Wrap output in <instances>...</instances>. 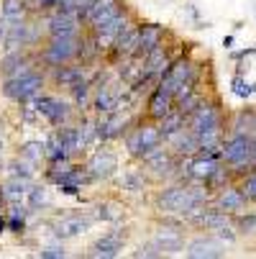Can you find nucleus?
Segmentation results:
<instances>
[{"label":"nucleus","instance_id":"f257e3e1","mask_svg":"<svg viewBox=\"0 0 256 259\" xmlns=\"http://www.w3.org/2000/svg\"><path fill=\"white\" fill-rule=\"evenodd\" d=\"M253 157H256V134L233 131L223 141V164L233 169V177L243 175V169L248 172L253 167Z\"/></svg>","mask_w":256,"mask_h":259},{"label":"nucleus","instance_id":"f03ea898","mask_svg":"<svg viewBox=\"0 0 256 259\" xmlns=\"http://www.w3.org/2000/svg\"><path fill=\"white\" fill-rule=\"evenodd\" d=\"M41 88H44V75L36 72V69H31V72H26V75H21V77L3 80L0 93H3L8 100H16V103L23 105V103H28V100H33L36 95H39Z\"/></svg>","mask_w":256,"mask_h":259},{"label":"nucleus","instance_id":"7ed1b4c3","mask_svg":"<svg viewBox=\"0 0 256 259\" xmlns=\"http://www.w3.org/2000/svg\"><path fill=\"white\" fill-rule=\"evenodd\" d=\"M82 49V39L80 36H49V44L41 52V62L49 67H59V64H69Z\"/></svg>","mask_w":256,"mask_h":259},{"label":"nucleus","instance_id":"20e7f679","mask_svg":"<svg viewBox=\"0 0 256 259\" xmlns=\"http://www.w3.org/2000/svg\"><path fill=\"white\" fill-rule=\"evenodd\" d=\"M126 149L131 157H141L146 149L162 144V131H159V121H146V123H138L136 128L126 131Z\"/></svg>","mask_w":256,"mask_h":259},{"label":"nucleus","instance_id":"39448f33","mask_svg":"<svg viewBox=\"0 0 256 259\" xmlns=\"http://www.w3.org/2000/svg\"><path fill=\"white\" fill-rule=\"evenodd\" d=\"M33 108H36V113H39L41 118H46L52 126H64L67 121H69V116H72V105L69 103H64L62 98H57V95H44V93H39L33 98Z\"/></svg>","mask_w":256,"mask_h":259},{"label":"nucleus","instance_id":"423d86ee","mask_svg":"<svg viewBox=\"0 0 256 259\" xmlns=\"http://www.w3.org/2000/svg\"><path fill=\"white\" fill-rule=\"evenodd\" d=\"M121 11H126V0H95V3L80 16V23H87L90 31H97L111 18H116Z\"/></svg>","mask_w":256,"mask_h":259},{"label":"nucleus","instance_id":"0eeeda50","mask_svg":"<svg viewBox=\"0 0 256 259\" xmlns=\"http://www.w3.org/2000/svg\"><path fill=\"white\" fill-rule=\"evenodd\" d=\"M187 126L195 131V134H202L208 128H215V126H223V110H221V103L218 100H202L192 113L187 116Z\"/></svg>","mask_w":256,"mask_h":259},{"label":"nucleus","instance_id":"6e6552de","mask_svg":"<svg viewBox=\"0 0 256 259\" xmlns=\"http://www.w3.org/2000/svg\"><path fill=\"white\" fill-rule=\"evenodd\" d=\"M213 200H215V208H218V210H223V213H228V215L243 213V208H246V203H248V198H246L243 190H241V185H223Z\"/></svg>","mask_w":256,"mask_h":259},{"label":"nucleus","instance_id":"1a4fd4ad","mask_svg":"<svg viewBox=\"0 0 256 259\" xmlns=\"http://www.w3.org/2000/svg\"><path fill=\"white\" fill-rule=\"evenodd\" d=\"M123 241H126V229H116V231H111V234H105V236H100L92 246H90V251H87V256H92V259H113V256H118L121 251H123Z\"/></svg>","mask_w":256,"mask_h":259},{"label":"nucleus","instance_id":"9d476101","mask_svg":"<svg viewBox=\"0 0 256 259\" xmlns=\"http://www.w3.org/2000/svg\"><path fill=\"white\" fill-rule=\"evenodd\" d=\"M128 131V113L126 108H116L111 113H105L103 121H97V139L111 141L116 136H123Z\"/></svg>","mask_w":256,"mask_h":259},{"label":"nucleus","instance_id":"9b49d317","mask_svg":"<svg viewBox=\"0 0 256 259\" xmlns=\"http://www.w3.org/2000/svg\"><path fill=\"white\" fill-rule=\"evenodd\" d=\"M87 175L90 180H108L116 169H118V157L111 152V149H100L95 152L90 159H87Z\"/></svg>","mask_w":256,"mask_h":259},{"label":"nucleus","instance_id":"f8f14e48","mask_svg":"<svg viewBox=\"0 0 256 259\" xmlns=\"http://www.w3.org/2000/svg\"><path fill=\"white\" fill-rule=\"evenodd\" d=\"M118 100H121V85H105L100 82L95 95H92V108H95V113L105 116V113H111V110L118 108Z\"/></svg>","mask_w":256,"mask_h":259},{"label":"nucleus","instance_id":"ddd939ff","mask_svg":"<svg viewBox=\"0 0 256 259\" xmlns=\"http://www.w3.org/2000/svg\"><path fill=\"white\" fill-rule=\"evenodd\" d=\"M226 251H223V244H221V239H213V236H208V239H195V241H190L187 244V249H185V256H190V259H218V256H223Z\"/></svg>","mask_w":256,"mask_h":259},{"label":"nucleus","instance_id":"4468645a","mask_svg":"<svg viewBox=\"0 0 256 259\" xmlns=\"http://www.w3.org/2000/svg\"><path fill=\"white\" fill-rule=\"evenodd\" d=\"M46 33L49 36H80V18L72 13H64V11H57L46 21Z\"/></svg>","mask_w":256,"mask_h":259},{"label":"nucleus","instance_id":"2eb2a0df","mask_svg":"<svg viewBox=\"0 0 256 259\" xmlns=\"http://www.w3.org/2000/svg\"><path fill=\"white\" fill-rule=\"evenodd\" d=\"M31 59L21 52V49H13V52H6V57L0 59V72H3V80H11V77H21L26 72H31Z\"/></svg>","mask_w":256,"mask_h":259},{"label":"nucleus","instance_id":"dca6fc26","mask_svg":"<svg viewBox=\"0 0 256 259\" xmlns=\"http://www.w3.org/2000/svg\"><path fill=\"white\" fill-rule=\"evenodd\" d=\"M169 144H172V152H174L177 157H192V154L200 152V139H197V134H195L190 126H185L182 131H177V134L169 139Z\"/></svg>","mask_w":256,"mask_h":259},{"label":"nucleus","instance_id":"f3484780","mask_svg":"<svg viewBox=\"0 0 256 259\" xmlns=\"http://www.w3.org/2000/svg\"><path fill=\"white\" fill-rule=\"evenodd\" d=\"M138 47H141V23L138 26H128L123 33H121V39L116 41L113 47V54L126 59V57H138Z\"/></svg>","mask_w":256,"mask_h":259},{"label":"nucleus","instance_id":"a211bd4d","mask_svg":"<svg viewBox=\"0 0 256 259\" xmlns=\"http://www.w3.org/2000/svg\"><path fill=\"white\" fill-rule=\"evenodd\" d=\"M174 105H177V100H174L169 93H164V90L157 88V90L149 95V103H146V113H149L151 121H162L164 116H169L172 110H174Z\"/></svg>","mask_w":256,"mask_h":259},{"label":"nucleus","instance_id":"6ab92c4d","mask_svg":"<svg viewBox=\"0 0 256 259\" xmlns=\"http://www.w3.org/2000/svg\"><path fill=\"white\" fill-rule=\"evenodd\" d=\"M164 41V28L159 23H141V47H138V57H146L149 52L159 49Z\"/></svg>","mask_w":256,"mask_h":259},{"label":"nucleus","instance_id":"aec40b11","mask_svg":"<svg viewBox=\"0 0 256 259\" xmlns=\"http://www.w3.org/2000/svg\"><path fill=\"white\" fill-rule=\"evenodd\" d=\"M52 77L57 85L62 88H72V85H77L82 80H87V72L85 67H77V64H59V67H52Z\"/></svg>","mask_w":256,"mask_h":259},{"label":"nucleus","instance_id":"412c9836","mask_svg":"<svg viewBox=\"0 0 256 259\" xmlns=\"http://www.w3.org/2000/svg\"><path fill=\"white\" fill-rule=\"evenodd\" d=\"M154 244H157L164 254H177V251H182V246H185V236H182L177 229H172V226H164V229L157 231Z\"/></svg>","mask_w":256,"mask_h":259},{"label":"nucleus","instance_id":"4be33fe9","mask_svg":"<svg viewBox=\"0 0 256 259\" xmlns=\"http://www.w3.org/2000/svg\"><path fill=\"white\" fill-rule=\"evenodd\" d=\"M92 226V218L90 215H75V218H64V221H59L57 224V236L59 239H72V236H80V234H85L87 229Z\"/></svg>","mask_w":256,"mask_h":259},{"label":"nucleus","instance_id":"5701e85b","mask_svg":"<svg viewBox=\"0 0 256 259\" xmlns=\"http://www.w3.org/2000/svg\"><path fill=\"white\" fill-rule=\"evenodd\" d=\"M28 195V180H21V177H13L8 182L0 185V200H8V203H18L21 198Z\"/></svg>","mask_w":256,"mask_h":259},{"label":"nucleus","instance_id":"b1692460","mask_svg":"<svg viewBox=\"0 0 256 259\" xmlns=\"http://www.w3.org/2000/svg\"><path fill=\"white\" fill-rule=\"evenodd\" d=\"M57 141L62 144V149L67 152V154H75V152H82V141H80V131H77V126H59L57 131Z\"/></svg>","mask_w":256,"mask_h":259},{"label":"nucleus","instance_id":"393cba45","mask_svg":"<svg viewBox=\"0 0 256 259\" xmlns=\"http://www.w3.org/2000/svg\"><path fill=\"white\" fill-rule=\"evenodd\" d=\"M185 126H187V116L182 113L179 108H174L169 116H164V118L159 121V131H162V139H164V141H169V139H172V136H174L177 131H182Z\"/></svg>","mask_w":256,"mask_h":259},{"label":"nucleus","instance_id":"a878e982","mask_svg":"<svg viewBox=\"0 0 256 259\" xmlns=\"http://www.w3.org/2000/svg\"><path fill=\"white\" fill-rule=\"evenodd\" d=\"M69 93H72V103H75L77 108H87V103L92 100V85H90L87 80H82V82H77V85H72Z\"/></svg>","mask_w":256,"mask_h":259},{"label":"nucleus","instance_id":"bb28decb","mask_svg":"<svg viewBox=\"0 0 256 259\" xmlns=\"http://www.w3.org/2000/svg\"><path fill=\"white\" fill-rule=\"evenodd\" d=\"M253 126H256V108H243L241 113H236L233 131H251L253 134Z\"/></svg>","mask_w":256,"mask_h":259},{"label":"nucleus","instance_id":"cd10ccee","mask_svg":"<svg viewBox=\"0 0 256 259\" xmlns=\"http://www.w3.org/2000/svg\"><path fill=\"white\" fill-rule=\"evenodd\" d=\"M41 157H46V146L41 144V141H26L23 146H21V159H26V162H39Z\"/></svg>","mask_w":256,"mask_h":259},{"label":"nucleus","instance_id":"c85d7f7f","mask_svg":"<svg viewBox=\"0 0 256 259\" xmlns=\"http://www.w3.org/2000/svg\"><path fill=\"white\" fill-rule=\"evenodd\" d=\"M0 16H6L8 21H23L26 18V3L23 0H3Z\"/></svg>","mask_w":256,"mask_h":259},{"label":"nucleus","instance_id":"c756f323","mask_svg":"<svg viewBox=\"0 0 256 259\" xmlns=\"http://www.w3.org/2000/svg\"><path fill=\"white\" fill-rule=\"evenodd\" d=\"M233 224H236L238 234L253 236L256 234V213H238V215H233Z\"/></svg>","mask_w":256,"mask_h":259},{"label":"nucleus","instance_id":"7c9ffc66","mask_svg":"<svg viewBox=\"0 0 256 259\" xmlns=\"http://www.w3.org/2000/svg\"><path fill=\"white\" fill-rule=\"evenodd\" d=\"M143 185H146V180H143V172H138V169H126L123 172V190H128V193H141L143 190Z\"/></svg>","mask_w":256,"mask_h":259},{"label":"nucleus","instance_id":"2f4dec72","mask_svg":"<svg viewBox=\"0 0 256 259\" xmlns=\"http://www.w3.org/2000/svg\"><path fill=\"white\" fill-rule=\"evenodd\" d=\"M231 93L236 95V98H241V100H246V98H251L253 95V85L243 77V75H233V80H231Z\"/></svg>","mask_w":256,"mask_h":259},{"label":"nucleus","instance_id":"473e14b6","mask_svg":"<svg viewBox=\"0 0 256 259\" xmlns=\"http://www.w3.org/2000/svg\"><path fill=\"white\" fill-rule=\"evenodd\" d=\"M200 103H202V95L192 90V93H187L185 98H182V100L177 103V108H179V110H182V113H185V116H190V113H192V110H195V108H197Z\"/></svg>","mask_w":256,"mask_h":259},{"label":"nucleus","instance_id":"72a5a7b5","mask_svg":"<svg viewBox=\"0 0 256 259\" xmlns=\"http://www.w3.org/2000/svg\"><path fill=\"white\" fill-rule=\"evenodd\" d=\"M46 203H49V195H46L44 188H28V208L39 210V208H44Z\"/></svg>","mask_w":256,"mask_h":259},{"label":"nucleus","instance_id":"f704fd0d","mask_svg":"<svg viewBox=\"0 0 256 259\" xmlns=\"http://www.w3.org/2000/svg\"><path fill=\"white\" fill-rule=\"evenodd\" d=\"M241 190L248 198V203H256V169L246 172V177L241 180Z\"/></svg>","mask_w":256,"mask_h":259},{"label":"nucleus","instance_id":"c9c22d12","mask_svg":"<svg viewBox=\"0 0 256 259\" xmlns=\"http://www.w3.org/2000/svg\"><path fill=\"white\" fill-rule=\"evenodd\" d=\"M8 169H11V175H13V177H21V180H28V182L33 180V169L28 167V162H26V159H23V162H13Z\"/></svg>","mask_w":256,"mask_h":259},{"label":"nucleus","instance_id":"e433bc0d","mask_svg":"<svg viewBox=\"0 0 256 259\" xmlns=\"http://www.w3.org/2000/svg\"><path fill=\"white\" fill-rule=\"evenodd\" d=\"M133 256H164V251L151 241V244H143V246H138L136 251H133Z\"/></svg>","mask_w":256,"mask_h":259},{"label":"nucleus","instance_id":"4c0bfd02","mask_svg":"<svg viewBox=\"0 0 256 259\" xmlns=\"http://www.w3.org/2000/svg\"><path fill=\"white\" fill-rule=\"evenodd\" d=\"M97 218H100V221H113V218H118L116 205H113V203H103V205L97 208Z\"/></svg>","mask_w":256,"mask_h":259},{"label":"nucleus","instance_id":"58836bf2","mask_svg":"<svg viewBox=\"0 0 256 259\" xmlns=\"http://www.w3.org/2000/svg\"><path fill=\"white\" fill-rule=\"evenodd\" d=\"M39 256L41 259H62V256H67V251H64V246H44L39 251Z\"/></svg>","mask_w":256,"mask_h":259},{"label":"nucleus","instance_id":"ea45409f","mask_svg":"<svg viewBox=\"0 0 256 259\" xmlns=\"http://www.w3.org/2000/svg\"><path fill=\"white\" fill-rule=\"evenodd\" d=\"M215 236L221 239V241H226V244H233L236 239H238V234H233V226L228 224V226H223V229H218L215 231Z\"/></svg>","mask_w":256,"mask_h":259},{"label":"nucleus","instance_id":"a19ab883","mask_svg":"<svg viewBox=\"0 0 256 259\" xmlns=\"http://www.w3.org/2000/svg\"><path fill=\"white\" fill-rule=\"evenodd\" d=\"M8 229H11L13 234H23V229H26V221H23L21 215H11V218H8Z\"/></svg>","mask_w":256,"mask_h":259},{"label":"nucleus","instance_id":"79ce46f5","mask_svg":"<svg viewBox=\"0 0 256 259\" xmlns=\"http://www.w3.org/2000/svg\"><path fill=\"white\" fill-rule=\"evenodd\" d=\"M11 23H13V21H8L6 16H0V47H3V44H6V39H8Z\"/></svg>","mask_w":256,"mask_h":259},{"label":"nucleus","instance_id":"37998d69","mask_svg":"<svg viewBox=\"0 0 256 259\" xmlns=\"http://www.w3.org/2000/svg\"><path fill=\"white\" fill-rule=\"evenodd\" d=\"M59 190H62L64 195H80V182H62Z\"/></svg>","mask_w":256,"mask_h":259},{"label":"nucleus","instance_id":"c03bdc74","mask_svg":"<svg viewBox=\"0 0 256 259\" xmlns=\"http://www.w3.org/2000/svg\"><path fill=\"white\" fill-rule=\"evenodd\" d=\"M26 213H28L26 205H21V203H13V205H11V215H21V218H26Z\"/></svg>","mask_w":256,"mask_h":259},{"label":"nucleus","instance_id":"a18cd8bd","mask_svg":"<svg viewBox=\"0 0 256 259\" xmlns=\"http://www.w3.org/2000/svg\"><path fill=\"white\" fill-rule=\"evenodd\" d=\"M41 8H49V6H57V0H36Z\"/></svg>","mask_w":256,"mask_h":259},{"label":"nucleus","instance_id":"49530a36","mask_svg":"<svg viewBox=\"0 0 256 259\" xmlns=\"http://www.w3.org/2000/svg\"><path fill=\"white\" fill-rule=\"evenodd\" d=\"M223 47L226 49H233V36H223Z\"/></svg>","mask_w":256,"mask_h":259},{"label":"nucleus","instance_id":"de8ad7c7","mask_svg":"<svg viewBox=\"0 0 256 259\" xmlns=\"http://www.w3.org/2000/svg\"><path fill=\"white\" fill-rule=\"evenodd\" d=\"M6 229H8V221H6V218H3V213H0V234H3V231H6Z\"/></svg>","mask_w":256,"mask_h":259},{"label":"nucleus","instance_id":"09e8293b","mask_svg":"<svg viewBox=\"0 0 256 259\" xmlns=\"http://www.w3.org/2000/svg\"><path fill=\"white\" fill-rule=\"evenodd\" d=\"M251 169H256V157H253V167H251Z\"/></svg>","mask_w":256,"mask_h":259},{"label":"nucleus","instance_id":"8fccbe9b","mask_svg":"<svg viewBox=\"0 0 256 259\" xmlns=\"http://www.w3.org/2000/svg\"><path fill=\"white\" fill-rule=\"evenodd\" d=\"M0 210H3V200H0Z\"/></svg>","mask_w":256,"mask_h":259},{"label":"nucleus","instance_id":"3c124183","mask_svg":"<svg viewBox=\"0 0 256 259\" xmlns=\"http://www.w3.org/2000/svg\"><path fill=\"white\" fill-rule=\"evenodd\" d=\"M0 149H3V141H0Z\"/></svg>","mask_w":256,"mask_h":259},{"label":"nucleus","instance_id":"603ef678","mask_svg":"<svg viewBox=\"0 0 256 259\" xmlns=\"http://www.w3.org/2000/svg\"><path fill=\"white\" fill-rule=\"evenodd\" d=\"M253 93H256V85H253Z\"/></svg>","mask_w":256,"mask_h":259},{"label":"nucleus","instance_id":"864d4df0","mask_svg":"<svg viewBox=\"0 0 256 259\" xmlns=\"http://www.w3.org/2000/svg\"><path fill=\"white\" fill-rule=\"evenodd\" d=\"M253 52H256V47H253Z\"/></svg>","mask_w":256,"mask_h":259}]
</instances>
